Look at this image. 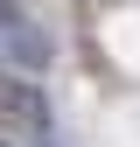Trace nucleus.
I'll list each match as a JSON object with an SVG mask.
<instances>
[{
  "label": "nucleus",
  "mask_w": 140,
  "mask_h": 147,
  "mask_svg": "<svg viewBox=\"0 0 140 147\" xmlns=\"http://www.w3.org/2000/svg\"><path fill=\"white\" fill-rule=\"evenodd\" d=\"M0 70H21V77H49L56 70V35L42 21H28L21 0H0Z\"/></svg>",
  "instance_id": "1"
},
{
  "label": "nucleus",
  "mask_w": 140,
  "mask_h": 147,
  "mask_svg": "<svg viewBox=\"0 0 140 147\" xmlns=\"http://www.w3.org/2000/svg\"><path fill=\"white\" fill-rule=\"evenodd\" d=\"M0 112L28 133H56V105H49L42 77H21V70H0Z\"/></svg>",
  "instance_id": "2"
}]
</instances>
